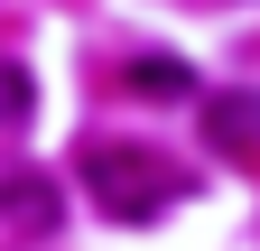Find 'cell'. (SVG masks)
<instances>
[{
    "label": "cell",
    "instance_id": "obj_1",
    "mask_svg": "<svg viewBox=\"0 0 260 251\" xmlns=\"http://www.w3.org/2000/svg\"><path fill=\"white\" fill-rule=\"evenodd\" d=\"M84 186H93L103 214H121V224H158L168 205L195 196V177L177 159H158V149H140V140H93L84 149Z\"/></svg>",
    "mask_w": 260,
    "mask_h": 251
},
{
    "label": "cell",
    "instance_id": "obj_2",
    "mask_svg": "<svg viewBox=\"0 0 260 251\" xmlns=\"http://www.w3.org/2000/svg\"><path fill=\"white\" fill-rule=\"evenodd\" d=\"M0 224L10 233H56V177H0Z\"/></svg>",
    "mask_w": 260,
    "mask_h": 251
},
{
    "label": "cell",
    "instance_id": "obj_3",
    "mask_svg": "<svg viewBox=\"0 0 260 251\" xmlns=\"http://www.w3.org/2000/svg\"><path fill=\"white\" fill-rule=\"evenodd\" d=\"M205 121H214V140L233 149V159H260V93H214Z\"/></svg>",
    "mask_w": 260,
    "mask_h": 251
},
{
    "label": "cell",
    "instance_id": "obj_4",
    "mask_svg": "<svg viewBox=\"0 0 260 251\" xmlns=\"http://www.w3.org/2000/svg\"><path fill=\"white\" fill-rule=\"evenodd\" d=\"M28 112H38V84H28V66H19V56H0V131H19Z\"/></svg>",
    "mask_w": 260,
    "mask_h": 251
},
{
    "label": "cell",
    "instance_id": "obj_5",
    "mask_svg": "<svg viewBox=\"0 0 260 251\" xmlns=\"http://www.w3.org/2000/svg\"><path fill=\"white\" fill-rule=\"evenodd\" d=\"M130 84H140V93H195V75H186V66H158V56L130 66Z\"/></svg>",
    "mask_w": 260,
    "mask_h": 251
}]
</instances>
